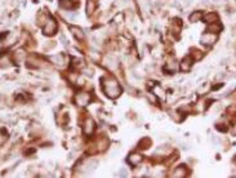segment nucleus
<instances>
[{
    "instance_id": "f257e3e1",
    "label": "nucleus",
    "mask_w": 236,
    "mask_h": 178,
    "mask_svg": "<svg viewBox=\"0 0 236 178\" xmlns=\"http://www.w3.org/2000/svg\"><path fill=\"white\" fill-rule=\"evenodd\" d=\"M106 94L110 96L111 98H115V97H118V96L120 94V87H119V84L115 82V80H112V79L107 80Z\"/></svg>"
},
{
    "instance_id": "f03ea898",
    "label": "nucleus",
    "mask_w": 236,
    "mask_h": 178,
    "mask_svg": "<svg viewBox=\"0 0 236 178\" xmlns=\"http://www.w3.org/2000/svg\"><path fill=\"white\" fill-rule=\"evenodd\" d=\"M89 101H90V97L88 93H80L76 97V102H78L79 106H85V105H88Z\"/></svg>"
},
{
    "instance_id": "7ed1b4c3",
    "label": "nucleus",
    "mask_w": 236,
    "mask_h": 178,
    "mask_svg": "<svg viewBox=\"0 0 236 178\" xmlns=\"http://www.w3.org/2000/svg\"><path fill=\"white\" fill-rule=\"evenodd\" d=\"M93 131H94V123H93L92 119H88L85 121V128H84V132L86 134H90Z\"/></svg>"
},
{
    "instance_id": "20e7f679",
    "label": "nucleus",
    "mask_w": 236,
    "mask_h": 178,
    "mask_svg": "<svg viewBox=\"0 0 236 178\" xmlns=\"http://www.w3.org/2000/svg\"><path fill=\"white\" fill-rule=\"evenodd\" d=\"M141 155L139 154H132L130 156H129V163L130 164H133V165H136V164H138V163H141Z\"/></svg>"
},
{
    "instance_id": "39448f33",
    "label": "nucleus",
    "mask_w": 236,
    "mask_h": 178,
    "mask_svg": "<svg viewBox=\"0 0 236 178\" xmlns=\"http://www.w3.org/2000/svg\"><path fill=\"white\" fill-rule=\"evenodd\" d=\"M71 31L75 32V36H76V37H79V39H81V37H83V32L80 31V29L76 30V27H72V29H71Z\"/></svg>"
},
{
    "instance_id": "423d86ee",
    "label": "nucleus",
    "mask_w": 236,
    "mask_h": 178,
    "mask_svg": "<svg viewBox=\"0 0 236 178\" xmlns=\"http://www.w3.org/2000/svg\"><path fill=\"white\" fill-rule=\"evenodd\" d=\"M67 4H71V3L67 2ZM63 7H65V8H71V5H66V4H63Z\"/></svg>"
}]
</instances>
